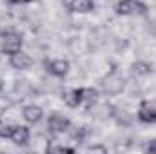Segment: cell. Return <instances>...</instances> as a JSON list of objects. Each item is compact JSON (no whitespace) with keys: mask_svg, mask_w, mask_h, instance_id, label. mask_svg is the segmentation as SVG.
Instances as JSON below:
<instances>
[{"mask_svg":"<svg viewBox=\"0 0 156 154\" xmlns=\"http://www.w3.org/2000/svg\"><path fill=\"white\" fill-rule=\"evenodd\" d=\"M98 96L96 89H83V102H94Z\"/></svg>","mask_w":156,"mask_h":154,"instance_id":"obj_12","label":"cell"},{"mask_svg":"<svg viewBox=\"0 0 156 154\" xmlns=\"http://www.w3.org/2000/svg\"><path fill=\"white\" fill-rule=\"evenodd\" d=\"M64 5L73 13H91L94 9L93 0H64Z\"/></svg>","mask_w":156,"mask_h":154,"instance_id":"obj_5","label":"cell"},{"mask_svg":"<svg viewBox=\"0 0 156 154\" xmlns=\"http://www.w3.org/2000/svg\"><path fill=\"white\" fill-rule=\"evenodd\" d=\"M22 114H24V118H26V121L37 123V121L42 120L44 111H42V107H38V105H26L24 111H22Z\"/></svg>","mask_w":156,"mask_h":154,"instance_id":"obj_9","label":"cell"},{"mask_svg":"<svg viewBox=\"0 0 156 154\" xmlns=\"http://www.w3.org/2000/svg\"><path fill=\"white\" fill-rule=\"evenodd\" d=\"M9 64H11V67H15V69H27V67H31L33 58H31L27 53H24V51L20 49V51H16L15 54L9 56Z\"/></svg>","mask_w":156,"mask_h":154,"instance_id":"obj_3","label":"cell"},{"mask_svg":"<svg viewBox=\"0 0 156 154\" xmlns=\"http://www.w3.org/2000/svg\"><path fill=\"white\" fill-rule=\"evenodd\" d=\"M4 89V82H2V78H0V91Z\"/></svg>","mask_w":156,"mask_h":154,"instance_id":"obj_15","label":"cell"},{"mask_svg":"<svg viewBox=\"0 0 156 154\" xmlns=\"http://www.w3.org/2000/svg\"><path fill=\"white\" fill-rule=\"evenodd\" d=\"M13 131H15V127H13L11 123H4V121H0V138H11Z\"/></svg>","mask_w":156,"mask_h":154,"instance_id":"obj_11","label":"cell"},{"mask_svg":"<svg viewBox=\"0 0 156 154\" xmlns=\"http://www.w3.org/2000/svg\"><path fill=\"white\" fill-rule=\"evenodd\" d=\"M64 102L69 107H78L83 102V89H69L64 93Z\"/></svg>","mask_w":156,"mask_h":154,"instance_id":"obj_8","label":"cell"},{"mask_svg":"<svg viewBox=\"0 0 156 154\" xmlns=\"http://www.w3.org/2000/svg\"><path fill=\"white\" fill-rule=\"evenodd\" d=\"M45 67L53 76H58V78L66 76L69 73V62L67 60H51V62L45 64Z\"/></svg>","mask_w":156,"mask_h":154,"instance_id":"obj_6","label":"cell"},{"mask_svg":"<svg viewBox=\"0 0 156 154\" xmlns=\"http://www.w3.org/2000/svg\"><path fill=\"white\" fill-rule=\"evenodd\" d=\"M138 118H140V121H144V123H156V107L151 105V103H147V102H144V103L140 105Z\"/></svg>","mask_w":156,"mask_h":154,"instance_id":"obj_7","label":"cell"},{"mask_svg":"<svg viewBox=\"0 0 156 154\" xmlns=\"http://www.w3.org/2000/svg\"><path fill=\"white\" fill-rule=\"evenodd\" d=\"M11 4H29V2H33V0H9Z\"/></svg>","mask_w":156,"mask_h":154,"instance_id":"obj_14","label":"cell"},{"mask_svg":"<svg viewBox=\"0 0 156 154\" xmlns=\"http://www.w3.org/2000/svg\"><path fill=\"white\" fill-rule=\"evenodd\" d=\"M147 7L140 0H120L116 4V13L125 16H134V15H145Z\"/></svg>","mask_w":156,"mask_h":154,"instance_id":"obj_2","label":"cell"},{"mask_svg":"<svg viewBox=\"0 0 156 154\" xmlns=\"http://www.w3.org/2000/svg\"><path fill=\"white\" fill-rule=\"evenodd\" d=\"M11 142L15 145H27L29 142V129L27 127H15L11 134Z\"/></svg>","mask_w":156,"mask_h":154,"instance_id":"obj_10","label":"cell"},{"mask_svg":"<svg viewBox=\"0 0 156 154\" xmlns=\"http://www.w3.org/2000/svg\"><path fill=\"white\" fill-rule=\"evenodd\" d=\"M69 125H71L69 118H66L62 114H53L47 120V127H49L51 132H64V131L69 129Z\"/></svg>","mask_w":156,"mask_h":154,"instance_id":"obj_4","label":"cell"},{"mask_svg":"<svg viewBox=\"0 0 156 154\" xmlns=\"http://www.w3.org/2000/svg\"><path fill=\"white\" fill-rule=\"evenodd\" d=\"M51 152H75V149H71V147H53V149H49Z\"/></svg>","mask_w":156,"mask_h":154,"instance_id":"obj_13","label":"cell"},{"mask_svg":"<svg viewBox=\"0 0 156 154\" xmlns=\"http://www.w3.org/2000/svg\"><path fill=\"white\" fill-rule=\"evenodd\" d=\"M22 44L24 40L22 37L13 31V29H5V31H0V54H15L16 51L22 49Z\"/></svg>","mask_w":156,"mask_h":154,"instance_id":"obj_1","label":"cell"}]
</instances>
